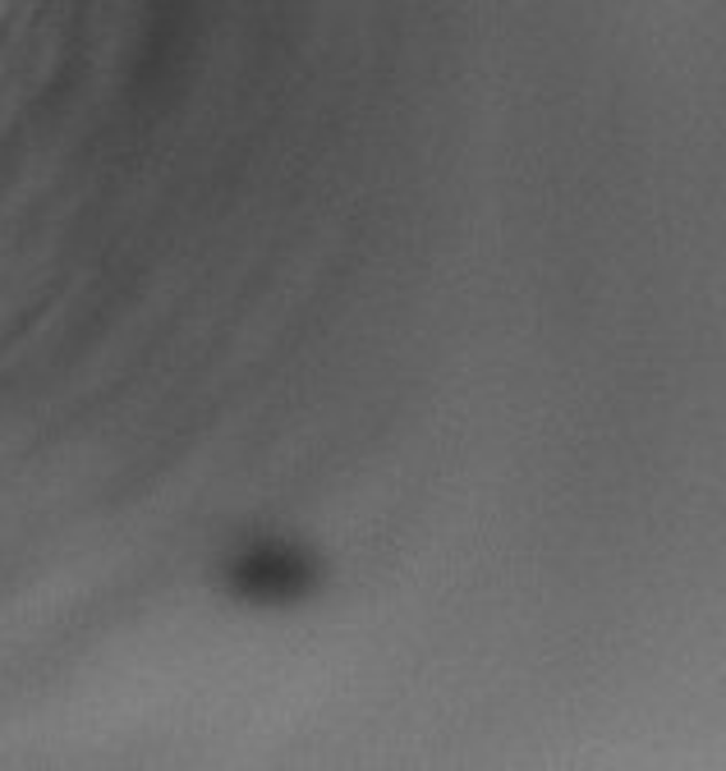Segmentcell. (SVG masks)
Returning <instances> with one entry per match:
<instances>
[{"label":"cell","instance_id":"6da1fadb","mask_svg":"<svg viewBox=\"0 0 726 771\" xmlns=\"http://www.w3.org/2000/svg\"><path fill=\"white\" fill-rule=\"evenodd\" d=\"M235 578L244 584L248 597H267V602H290L295 593L308 588V565L304 556L286 552V546H258L235 565Z\"/></svg>","mask_w":726,"mask_h":771}]
</instances>
